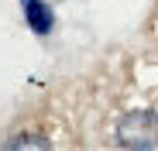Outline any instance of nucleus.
Masks as SVG:
<instances>
[{"mask_svg":"<svg viewBox=\"0 0 158 151\" xmlns=\"http://www.w3.org/2000/svg\"><path fill=\"white\" fill-rule=\"evenodd\" d=\"M4 148H7V151H14V148H48V141H41L38 134H17V137L7 141Z\"/></svg>","mask_w":158,"mask_h":151,"instance_id":"obj_3","label":"nucleus"},{"mask_svg":"<svg viewBox=\"0 0 158 151\" xmlns=\"http://www.w3.org/2000/svg\"><path fill=\"white\" fill-rule=\"evenodd\" d=\"M24 4V17L31 21V28L38 31V35H45L48 28H52V10L41 4V0H21Z\"/></svg>","mask_w":158,"mask_h":151,"instance_id":"obj_2","label":"nucleus"},{"mask_svg":"<svg viewBox=\"0 0 158 151\" xmlns=\"http://www.w3.org/2000/svg\"><path fill=\"white\" fill-rule=\"evenodd\" d=\"M117 144L138 148V151H158V113L155 110H131L117 120Z\"/></svg>","mask_w":158,"mask_h":151,"instance_id":"obj_1","label":"nucleus"}]
</instances>
